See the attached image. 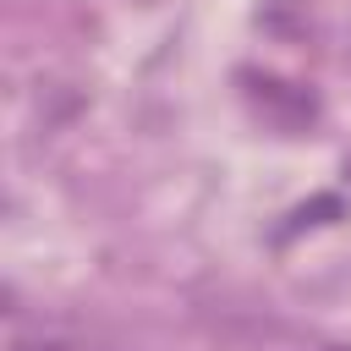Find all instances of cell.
Instances as JSON below:
<instances>
[]
</instances>
